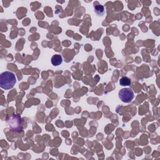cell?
Segmentation results:
<instances>
[{"label": "cell", "instance_id": "cell-1", "mask_svg": "<svg viewBox=\"0 0 160 160\" xmlns=\"http://www.w3.org/2000/svg\"><path fill=\"white\" fill-rule=\"evenodd\" d=\"M16 82V78L14 73L10 71H4L0 75V86L8 90L11 89Z\"/></svg>", "mask_w": 160, "mask_h": 160}, {"label": "cell", "instance_id": "cell-4", "mask_svg": "<svg viewBox=\"0 0 160 160\" xmlns=\"http://www.w3.org/2000/svg\"><path fill=\"white\" fill-rule=\"evenodd\" d=\"M94 8L95 12L98 16H103L105 13V9L102 5L100 4L98 1L94 2Z\"/></svg>", "mask_w": 160, "mask_h": 160}, {"label": "cell", "instance_id": "cell-3", "mask_svg": "<svg viewBox=\"0 0 160 160\" xmlns=\"http://www.w3.org/2000/svg\"><path fill=\"white\" fill-rule=\"evenodd\" d=\"M119 97L124 102H129L134 97V92L131 88H122L119 92Z\"/></svg>", "mask_w": 160, "mask_h": 160}, {"label": "cell", "instance_id": "cell-2", "mask_svg": "<svg viewBox=\"0 0 160 160\" xmlns=\"http://www.w3.org/2000/svg\"><path fill=\"white\" fill-rule=\"evenodd\" d=\"M8 126L14 131L19 132L22 130V119L19 115L14 114L6 118Z\"/></svg>", "mask_w": 160, "mask_h": 160}, {"label": "cell", "instance_id": "cell-5", "mask_svg": "<svg viewBox=\"0 0 160 160\" xmlns=\"http://www.w3.org/2000/svg\"><path fill=\"white\" fill-rule=\"evenodd\" d=\"M62 62V56L59 54H55L51 58V63L54 66L60 65Z\"/></svg>", "mask_w": 160, "mask_h": 160}, {"label": "cell", "instance_id": "cell-6", "mask_svg": "<svg viewBox=\"0 0 160 160\" xmlns=\"http://www.w3.org/2000/svg\"><path fill=\"white\" fill-rule=\"evenodd\" d=\"M131 79L127 76H123L119 80V84L121 86H129L131 84Z\"/></svg>", "mask_w": 160, "mask_h": 160}]
</instances>
